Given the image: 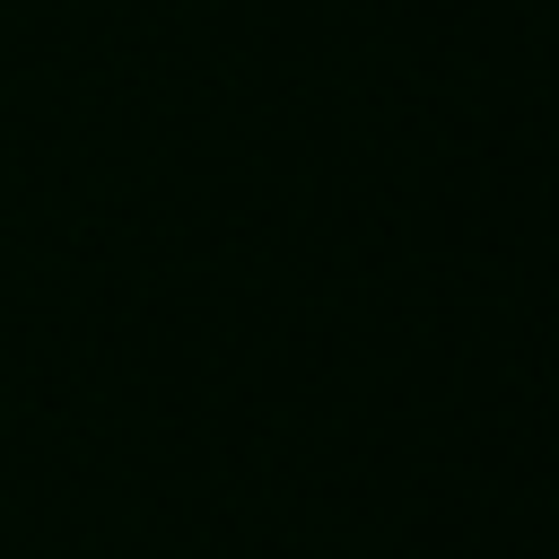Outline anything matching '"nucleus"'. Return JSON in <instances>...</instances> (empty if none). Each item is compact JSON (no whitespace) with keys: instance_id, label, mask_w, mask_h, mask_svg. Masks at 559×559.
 Returning <instances> with one entry per match:
<instances>
[]
</instances>
